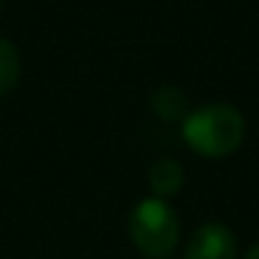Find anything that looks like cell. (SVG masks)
I'll return each mask as SVG.
<instances>
[{
	"label": "cell",
	"instance_id": "cell-3",
	"mask_svg": "<svg viewBox=\"0 0 259 259\" xmlns=\"http://www.w3.org/2000/svg\"><path fill=\"white\" fill-rule=\"evenodd\" d=\"M186 259H236V236L224 224L208 221L193 231Z\"/></svg>",
	"mask_w": 259,
	"mask_h": 259
},
{
	"label": "cell",
	"instance_id": "cell-2",
	"mask_svg": "<svg viewBox=\"0 0 259 259\" xmlns=\"http://www.w3.org/2000/svg\"><path fill=\"white\" fill-rule=\"evenodd\" d=\"M130 236L138 251H143L150 259L168 256L181 236V224L176 211L163 198H143L133 213H130Z\"/></svg>",
	"mask_w": 259,
	"mask_h": 259
},
{
	"label": "cell",
	"instance_id": "cell-8",
	"mask_svg": "<svg viewBox=\"0 0 259 259\" xmlns=\"http://www.w3.org/2000/svg\"><path fill=\"white\" fill-rule=\"evenodd\" d=\"M0 8H3V3H0Z\"/></svg>",
	"mask_w": 259,
	"mask_h": 259
},
{
	"label": "cell",
	"instance_id": "cell-4",
	"mask_svg": "<svg viewBox=\"0 0 259 259\" xmlns=\"http://www.w3.org/2000/svg\"><path fill=\"white\" fill-rule=\"evenodd\" d=\"M148 183H150L155 198L165 201L168 196H176L181 191V186H183V168L176 160H170V158L155 160L150 173H148Z\"/></svg>",
	"mask_w": 259,
	"mask_h": 259
},
{
	"label": "cell",
	"instance_id": "cell-6",
	"mask_svg": "<svg viewBox=\"0 0 259 259\" xmlns=\"http://www.w3.org/2000/svg\"><path fill=\"white\" fill-rule=\"evenodd\" d=\"M21 76V59L11 41L0 38V97L8 94Z\"/></svg>",
	"mask_w": 259,
	"mask_h": 259
},
{
	"label": "cell",
	"instance_id": "cell-5",
	"mask_svg": "<svg viewBox=\"0 0 259 259\" xmlns=\"http://www.w3.org/2000/svg\"><path fill=\"white\" fill-rule=\"evenodd\" d=\"M186 94L176 87H163L160 92H155L153 97V109L158 117H163L165 122H176V119H186Z\"/></svg>",
	"mask_w": 259,
	"mask_h": 259
},
{
	"label": "cell",
	"instance_id": "cell-7",
	"mask_svg": "<svg viewBox=\"0 0 259 259\" xmlns=\"http://www.w3.org/2000/svg\"><path fill=\"white\" fill-rule=\"evenodd\" d=\"M244 259H259V244H256V246H251V249L246 251V256H244Z\"/></svg>",
	"mask_w": 259,
	"mask_h": 259
},
{
	"label": "cell",
	"instance_id": "cell-1",
	"mask_svg": "<svg viewBox=\"0 0 259 259\" xmlns=\"http://www.w3.org/2000/svg\"><path fill=\"white\" fill-rule=\"evenodd\" d=\"M181 135L193 153L203 158H226L244 143L246 122L236 107L216 102L186 114Z\"/></svg>",
	"mask_w": 259,
	"mask_h": 259
}]
</instances>
